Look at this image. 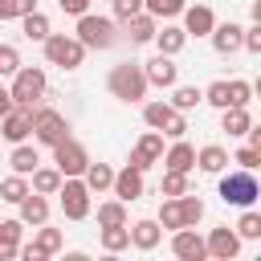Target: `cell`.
Here are the masks:
<instances>
[{
    "label": "cell",
    "instance_id": "cell-10",
    "mask_svg": "<svg viewBox=\"0 0 261 261\" xmlns=\"http://www.w3.org/2000/svg\"><path fill=\"white\" fill-rule=\"evenodd\" d=\"M0 135L8 143H24L33 135V106H12L4 118H0Z\"/></svg>",
    "mask_w": 261,
    "mask_h": 261
},
{
    "label": "cell",
    "instance_id": "cell-40",
    "mask_svg": "<svg viewBox=\"0 0 261 261\" xmlns=\"http://www.w3.org/2000/svg\"><path fill=\"white\" fill-rule=\"evenodd\" d=\"M33 8H37V0H0V20H20Z\"/></svg>",
    "mask_w": 261,
    "mask_h": 261
},
{
    "label": "cell",
    "instance_id": "cell-30",
    "mask_svg": "<svg viewBox=\"0 0 261 261\" xmlns=\"http://www.w3.org/2000/svg\"><path fill=\"white\" fill-rule=\"evenodd\" d=\"M24 196H29V175H16L12 171L8 179H0V200L4 204H20Z\"/></svg>",
    "mask_w": 261,
    "mask_h": 261
},
{
    "label": "cell",
    "instance_id": "cell-35",
    "mask_svg": "<svg viewBox=\"0 0 261 261\" xmlns=\"http://www.w3.org/2000/svg\"><path fill=\"white\" fill-rule=\"evenodd\" d=\"M159 228H184V216H179V200L175 196H167L163 204H159Z\"/></svg>",
    "mask_w": 261,
    "mask_h": 261
},
{
    "label": "cell",
    "instance_id": "cell-32",
    "mask_svg": "<svg viewBox=\"0 0 261 261\" xmlns=\"http://www.w3.org/2000/svg\"><path fill=\"white\" fill-rule=\"evenodd\" d=\"M130 216H126V204L114 196V200H106V204H98V228L102 224H126Z\"/></svg>",
    "mask_w": 261,
    "mask_h": 261
},
{
    "label": "cell",
    "instance_id": "cell-47",
    "mask_svg": "<svg viewBox=\"0 0 261 261\" xmlns=\"http://www.w3.org/2000/svg\"><path fill=\"white\" fill-rule=\"evenodd\" d=\"M61 4V12H69V16H82V12H90V0H57Z\"/></svg>",
    "mask_w": 261,
    "mask_h": 261
},
{
    "label": "cell",
    "instance_id": "cell-6",
    "mask_svg": "<svg viewBox=\"0 0 261 261\" xmlns=\"http://www.w3.org/2000/svg\"><path fill=\"white\" fill-rule=\"evenodd\" d=\"M65 135H69V118H65L61 110H53V106H33V139H37L41 147L61 143Z\"/></svg>",
    "mask_w": 261,
    "mask_h": 261
},
{
    "label": "cell",
    "instance_id": "cell-22",
    "mask_svg": "<svg viewBox=\"0 0 261 261\" xmlns=\"http://www.w3.org/2000/svg\"><path fill=\"white\" fill-rule=\"evenodd\" d=\"M155 45H159V53H167V57H175L184 45H188V33L179 29V24H163V29H155V37H151Z\"/></svg>",
    "mask_w": 261,
    "mask_h": 261
},
{
    "label": "cell",
    "instance_id": "cell-39",
    "mask_svg": "<svg viewBox=\"0 0 261 261\" xmlns=\"http://www.w3.org/2000/svg\"><path fill=\"white\" fill-rule=\"evenodd\" d=\"M159 192H163V196H184V192H188V171H163Z\"/></svg>",
    "mask_w": 261,
    "mask_h": 261
},
{
    "label": "cell",
    "instance_id": "cell-15",
    "mask_svg": "<svg viewBox=\"0 0 261 261\" xmlns=\"http://www.w3.org/2000/svg\"><path fill=\"white\" fill-rule=\"evenodd\" d=\"M184 33L188 37H208L212 33V24H216V12L208 8V4H184Z\"/></svg>",
    "mask_w": 261,
    "mask_h": 261
},
{
    "label": "cell",
    "instance_id": "cell-31",
    "mask_svg": "<svg viewBox=\"0 0 261 261\" xmlns=\"http://www.w3.org/2000/svg\"><path fill=\"white\" fill-rule=\"evenodd\" d=\"M179 200V216H184V228H196L200 220H204V200L200 196H192V192H184V196H175Z\"/></svg>",
    "mask_w": 261,
    "mask_h": 261
},
{
    "label": "cell",
    "instance_id": "cell-13",
    "mask_svg": "<svg viewBox=\"0 0 261 261\" xmlns=\"http://www.w3.org/2000/svg\"><path fill=\"white\" fill-rule=\"evenodd\" d=\"M171 253H175L179 261H204V257H208L204 237H200L196 228H175V232H171Z\"/></svg>",
    "mask_w": 261,
    "mask_h": 261
},
{
    "label": "cell",
    "instance_id": "cell-28",
    "mask_svg": "<svg viewBox=\"0 0 261 261\" xmlns=\"http://www.w3.org/2000/svg\"><path fill=\"white\" fill-rule=\"evenodd\" d=\"M82 179H86V188H90V192H106V188H110V179H114V167H110V163H94V159H90V163H86V171H82Z\"/></svg>",
    "mask_w": 261,
    "mask_h": 261
},
{
    "label": "cell",
    "instance_id": "cell-37",
    "mask_svg": "<svg viewBox=\"0 0 261 261\" xmlns=\"http://www.w3.org/2000/svg\"><path fill=\"white\" fill-rule=\"evenodd\" d=\"M237 237H241V241H257V237H261V216H257L253 208H245V216L237 220Z\"/></svg>",
    "mask_w": 261,
    "mask_h": 261
},
{
    "label": "cell",
    "instance_id": "cell-3",
    "mask_svg": "<svg viewBox=\"0 0 261 261\" xmlns=\"http://www.w3.org/2000/svg\"><path fill=\"white\" fill-rule=\"evenodd\" d=\"M45 90H49V77H45V69H37V65H20V69L12 73V86H8L12 106H37V102L45 98Z\"/></svg>",
    "mask_w": 261,
    "mask_h": 261
},
{
    "label": "cell",
    "instance_id": "cell-48",
    "mask_svg": "<svg viewBox=\"0 0 261 261\" xmlns=\"http://www.w3.org/2000/svg\"><path fill=\"white\" fill-rule=\"evenodd\" d=\"M12 110V94H8V86H0V118Z\"/></svg>",
    "mask_w": 261,
    "mask_h": 261
},
{
    "label": "cell",
    "instance_id": "cell-33",
    "mask_svg": "<svg viewBox=\"0 0 261 261\" xmlns=\"http://www.w3.org/2000/svg\"><path fill=\"white\" fill-rule=\"evenodd\" d=\"M33 245H37L45 257H53V253L65 245V237H61V228H45V224H37V237H33Z\"/></svg>",
    "mask_w": 261,
    "mask_h": 261
},
{
    "label": "cell",
    "instance_id": "cell-16",
    "mask_svg": "<svg viewBox=\"0 0 261 261\" xmlns=\"http://www.w3.org/2000/svg\"><path fill=\"white\" fill-rule=\"evenodd\" d=\"M241 33H245V29H241L237 20H224V24H212L208 37H212V49H216L220 57H228V53L241 49Z\"/></svg>",
    "mask_w": 261,
    "mask_h": 261
},
{
    "label": "cell",
    "instance_id": "cell-21",
    "mask_svg": "<svg viewBox=\"0 0 261 261\" xmlns=\"http://www.w3.org/2000/svg\"><path fill=\"white\" fill-rule=\"evenodd\" d=\"M16 208H20V220H24V224H33V228L49 220V200H45L41 192H29V196H24Z\"/></svg>",
    "mask_w": 261,
    "mask_h": 261
},
{
    "label": "cell",
    "instance_id": "cell-25",
    "mask_svg": "<svg viewBox=\"0 0 261 261\" xmlns=\"http://www.w3.org/2000/svg\"><path fill=\"white\" fill-rule=\"evenodd\" d=\"M98 241H102L106 253H122V249H130V228L126 224H102Z\"/></svg>",
    "mask_w": 261,
    "mask_h": 261
},
{
    "label": "cell",
    "instance_id": "cell-8",
    "mask_svg": "<svg viewBox=\"0 0 261 261\" xmlns=\"http://www.w3.org/2000/svg\"><path fill=\"white\" fill-rule=\"evenodd\" d=\"M86 163H90V155H86V147H82L73 135H65L61 143H53V167H57L61 175H82Z\"/></svg>",
    "mask_w": 261,
    "mask_h": 261
},
{
    "label": "cell",
    "instance_id": "cell-20",
    "mask_svg": "<svg viewBox=\"0 0 261 261\" xmlns=\"http://www.w3.org/2000/svg\"><path fill=\"white\" fill-rule=\"evenodd\" d=\"M29 175H33V179H29V192H41V196H57V188H61V179H65L57 167H41V163H37Z\"/></svg>",
    "mask_w": 261,
    "mask_h": 261
},
{
    "label": "cell",
    "instance_id": "cell-34",
    "mask_svg": "<svg viewBox=\"0 0 261 261\" xmlns=\"http://www.w3.org/2000/svg\"><path fill=\"white\" fill-rule=\"evenodd\" d=\"M175 94H171V106L175 110H196L200 102H204V90H196V86H171Z\"/></svg>",
    "mask_w": 261,
    "mask_h": 261
},
{
    "label": "cell",
    "instance_id": "cell-24",
    "mask_svg": "<svg viewBox=\"0 0 261 261\" xmlns=\"http://www.w3.org/2000/svg\"><path fill=\"white\" fill-rule=\"evenodd\" d=\"M175 118V106L171 102H143V122L151 126V130H159L163 135V126Z\"/></svg>",
    "mask_w": 261,
    "mask_h": 261
},
{
    "label": "cell",
    "instance_id": "cell-11",
    "mask_svg": "<svg viewBox=\"0 0 261 261\" xmlns=\"http://www.w3.org/2000/svg\"><path fill=\"white\" fill-rule=\"evenodd\" d=\"M159 155H163V135H159V130H147V135L130 147V167L147 171V167H155V163H159Z\"/></svg>",
    "mask_w": 261,
    "mask_h": 261
},
{
    "label": "cell",
    "instance_id": "cell-42",
    "mask_svg": "<svg viewBox=\"0 0 261 261\" xmlns=\"http://www.w3.org/2000/svg\"><path fill=\"white\" fill-rule=\"evenodd\" d=\"M20 69V53H16V45H0V77H12Z\"/></svg>",
    "mask_w": 261,
    "mask_h": 261
},
{
    "label": "cell",
    "instance_id": "cell-41",
    "mask_svg": "<svg viewBox=\"0 0 261 261\" xmlns=\"http://www.w3.org/2000/svg\"><path fill=\"white\" fill-rule=\"evenodd\" d=\"M249 98H253V86L245 77H232L228 82V106H249Z\"/></svg>",
    "mask_w": 261,
    "mask_h": 261
},
{
    "label": "cell",
    "instance_id": "cell-17",
    "mask_svg": "<svg viewBox=\"0 0 261 261\" xmlns=\"http://www.w3.org/2000/svg\"><path fill=\"white\" fill-rule=\"evenodd\" d=\"M159 159H163L167 171H192V167H196V147H192L188 139H175Z\"/></svg>",
    "mask_w": 261,
    "mask_h": 261
},
{
    "label": "cell",
    "instance_id": "cell-44",
    "mask_svg": "<svg viewBox=\"0 0 261 261\" xmlns=\"http://www.w3.org/2000/svg\"><path fill=\"white\" fill-rule=\"evenodd\" d=\"M20 237H24V220L16 216V220H0V241L4 245H20Z\"/></svg>",
    "mask_w": 261,
    "mask_h": 261
},
{
    "label": "cell",
    "instance_id": "cell-45",
    "mask_svg": "<svg viewBox=\"0 0 261 261\" xmlns=\"http://www.w3.org/2000/svg\"><path fill=\"white\" fill-rule=\"evenodd\" d=\"M114 4V16L118 20H130L135 12H143V0H110Z\"/></svg>",
    "mask_w": 261,
    "mask_h": 261
},
{
    "label": "cell",
    "instance_id": "cell-46",
    "mask_svg": "<svg viewBox=\"0 0 261 261\" xmlns=\"http://www.w3.org/2000/svg\"><path fill=\"white\" fill-rule=\"evenodd\" d=\"M163 135H167V139H184V135H188V118H184V110H175V118L163 126Z\"/></svg>",
    "mask_w": 261,
    "mask_h": 261
},
{
    "label": "cell",
    "instance_id": "cell-19",
    "mask_svg": "<svg viewBox=\"0 0 261 261\" xmlns=\"http://www.w3.org/2000/svg\"><path fill=\"white\" fill-rule=\"evenodd\" d=\"M196 167H200V171H208V175H220V171L228 167V151H224L220 143H208V147H200V151H196Z\"/></svg>",
    "mask_w": 261,
    "mask_h": 261
},
{
    "label": "cell",
    "instance_id": "cell-36",
    "mask_svg": "<svg viewBox=\"0 0 261 261\" xmlns=\"http://www.w3.org/2000/svg\"><path fill=\"white\" fill-rule=\"evenodd\" d=\"M143 12H151L155 20H159V16L167 20V16H179V12H184V0H143Z\"/></svg>",
    "mask_w": 261,
    "mask_h": 261
},
{
    "label": "cell",
    "instance_id": "cell-2",
    "mask_svg": "<svg viewBox=\"0 0 261 261\" xmlns=\"http://www.w3.org/2000/svg\"><path fill=\"white\" fill-rule=\"evenodd\" d=\"M216 196H220L224 204H232V208H253V204H257V196H261V188H257V175H253V171L237 167V171L220 175Z\"/></svg>",
    "mask_w": 261,
    "mask_h": 261
},
{
    "label": "cell",
    "instance_id": "cell-1",
    "mask_svg": "<svg viewBox=\"0 0 261 261\" xmlns=\"http://www.w3.org/2000/svg\"><path fill=\"white\" fill-rule=\"evenodd\" d=\"M106 90L118 98V102H143L147 98V73H143V65L139 61H118V65H110V73H106Z\"/></svg>",
    "mask_w": 261,
    "mask_h": 261
},
{
    "label": "cell",
    "instance_id": "cell-29",
    "mask_svg": "<svg viewBox=\"0 0 261 261\" xmlns=\"http://www.w3.org/2000/svg\"><path fill=\"white\" fill-rule=\"evenodd\" d=\"M20 29H24V37H29V41H45V37L53 33V29H49V16H45V12H37V8L20 16Z\"/></svg>",
    "mask_w": 261,
    "mask_h": 261
},
{
    "label": "cell",
    "instance_id": "cell-12",
    "mask_svg": "<svg viewBox=\"0 0 261 261\" xmlns=\"http://www.w3.org/2000/svg\"><path fill=\"white\" fill-rule=\"evenodd\" d=\"M110 188H114V196L122 200V204H135L143 192H147V184H143V171L139 167H122V171H114V179H110Z\"/></svg>",
    "mask_w": 261,
    "mask_h": 261
},
{
    "label": "cell",
    "instance_id": "cell-7",
    "mask_svg": "<svg viewBox=\"0 0 261 261\" xmlns=\"http://www.w3.org/2000/svg\"><path fill=\"white\" fill-rule=\"evenodd\" d=\"M57 196H61V212H65V220H86L90 216V188H86V179L82 175H65L61 179V188H57Z\"/></svg>",
    "mask_w": 261,
    "mask_h": 261
},
{
    "label": "cell",
    "instance_id": "cell-27",
    "mask_svg": "<svg viewBox=\"0 0 261 261\" xmlns=\"http://www.w3.org/2000/svg\"><path fill=\"white\" fill-rule=\"evenodd\" d=\"M8 163H12V171H16V175H29V171L41 163V151H37V147H29V143H16V147H12V155H8Z\"/></svg>",
    "mask_w": 261,
    "mask_h": 261
},
{
    "label": "cell",
    "instance_id": "cell-18",
    "mask_svg": "<svg viewBox=\"0 0 261 261\" xmlns=\"http://www.w3.org/2000/svg\"><path fill=\"white\" fill-rule=\"evenodd\" d=\"M126 228H130V245H135V249H143V253H151V249L163 241L159 220H135V224H126Z\"/></svg>",
    "mask_w": 261,
    "mask_h": 261
},
{
    "label": "cell",
    "instance_id": "cell-4",
    "mask_svg": "<svg viewBox=\"0 0 261 261\" xmlns=\"http://www.w3.org/2000/svg\"><path fill=\"white\" fill-rule=\"evenodd\" d=\"M41 45H45V61H49V65H57V69H82V61H86V45H82L77 37L49 33Z\"/></svg>",
    "mask_w": 261,
    "mask_h": 261
},
{
    "label": "cell",
    "instance_id": "cell-38",
    "mask_svg": "<svg viewBox=\"0 0 261 261\" xmlns=\"http://www.w3.org/2000/svg\"><path fill=\"white\" fill-rule=\"evenodd\" d=\"M228 163H237V167H245V171H257V163H261V151L245 143V147H237V151L228 155Z\"/></svg>",
    "mask_w": 261,
    "mask_h": 261
},
{
    "label": "cell",
    "instance_id": "cell-14",
    "mask_svg": "<svg viewBox=\"0 0 261 261\" xmlns=\"http://www.w3.org/2000/svg\"><path fill=\"white\" fill-rule=\"evenodd\" d=\"M143 73H147V86H163V90H171V86L179 82V65H175L167 53L143 61Z\"/></svg>",
    "mask_w": 261,
    "mask_h": 261
},
{
    "label": "cell",
    "instance_id": "cell-23",
    "mask_svg": "<svg viewBox=\"0 0 261 261\" xmlns=\"http://www.w3.org/2000/svg\"><path fill=\"white\" fill-rule=\"evenodd\" d=\"M249 126H253L249 106H224V110H220V130H228L232 139H237V135H245Z\"/></svg>",
    "mask_w": 261,
    "mask_h": 261
},
{
    "label": "cell",
    "instance_id": "cell-5",
    "mask_svg": "<svg viewBox=\"0 0 261 261\" xmlns=\"http://www.w3.org/2000/svg\"><path fill=\"white\" fill-rule=\"evenodd\" d=\"M77 41L86 49H110L118 41V29L110 16H98V12H82L77 16Z\"/></svg>",
    "mask_w": 261,
    "mask_h": 261
},
{
    "label": "cell",
    "instance_id": "cell-9",
    "mask_svg": "<svg viewBox=\"0 0 261 261\" xmlns=\"http://www.w3.org/2000/svg\"><path fill=\"white\" fill-rule=\"evenodd\" d=\"M204 249H208V257H216V261H232V257L241 253V237H237V228L220 224V228H212V232L204 237Z\"/></svg>",
    "mask_w": 261,
    "mask_h": 261
},
{
    "label": "cell",
    "instance_id": "cell-50",
    "mask_svg": "<svg viewBox=\"0 0 261 261\" xmlns=\"http://www.w3.org/2000/svg\"><path fill=\"white\" fill-rule=\"evenodd\" d=\"M249 16H253V24H261V0H253V4H249Z\"/></svg>",
    "mask_w": 261,
    "mask_h": 261
},
{
    "label": "cell",
    "instance_id": "cell-26",
    "mask_svg": "<svg viewBox=\"0 0 261 261\" xmlns=\"http://www.w3.org/2000/svg\"><path fill=\"white\" fill-rule=\"evenodd\" d=\"M122 24L130 29V41H135V45H147V41L155 37V29H159L151 12H135V16H130V20H122Z\"/></svg>",
    "mask_w": 261,
    "mask_h": 261
},
{
    "label": "cell",
    "instance_id": "cell-49",
    "mask_svg": "<svg viewBox=\"0 0 261 261\" xmlns=\"http://www.w3.org/2000/svg\"><path fill=\"white\" fill-rule=\"evenodd\" d=\"M16 249H20V245H4V241H0V261H8V257H16Z\"/></svg>",
    "mask_w": 261,
    "mask_h": 261
},
{
    "label": "cell",
    "instance_id": "cell-43",
    "mask_svg": "<svg viewBox=\"0 0 261 261\" xmlns=\"http://www.w3.org/2000/svg\"><path fill=\"white\" fill-rule=\"evenodd\" d=\"M204 102L216 106V110H224V106H228V82H212V86L204 90Z\"/></svg>",
    "mask_w": 261,
    "mask_h": 261
}]
</instances>
